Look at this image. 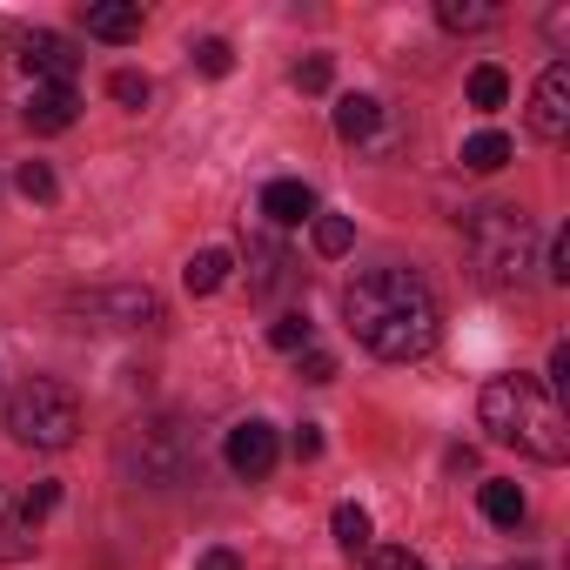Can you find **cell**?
Returning a JSON list of instances; mask_svg holds the SVG:
<instances>
[{"instance_id":"1","label":"cell","mask_w":570,"mask_h":570,"mask_svg":"<svg viewBox=\"0 0 570 570\" xmlns=\"http://www.w3.org/2000/svg\"><path fill=\"white\" fill-rule=\"evenodd\" d=\"M343 316L356 330V343L383 363H423L443 336V309L430 296V282L410 268H370L350 282Z\"/></svg>"},{"instance_id":"2","label":"cell","mask_w":570,"mask_h":570,"mask_svg":"<svg viewBox=\"0 0 570 570\" xmlns=\"http://www.w3.org/2000/svg\"><path fill=\"white\" fill-rule=\"evenodd\" d=\"M476 416L497 443L537 456V463H563L570 456V423L557 410V396L537 383V376H490L483 396H476Z\"/></svg>"},{"instance_id":"3","label":"cell","mask_w":570,"mask_h":570,"mask_svg":"<svg viewBox=\"0 0 570 570\" xmlns=\"http://www.w3.org/2000/svg\"><path fill=\"white\" fill-rule=\"evenodd\" d=\"M463 255H470V275L483 282V289L510 296L537 268V228H530L523 208H503V202L476 208V215H463Z\"/></svg>"},{"instance_id":"4","label":"cell","mask_w":570,"mask_h":570,"mask_svg":"<svg viewBox=\"0 0 570 570\" xmlns=\"http://www.w3.org/2000/svg\"><path fill=\"white\" fill-rule=\"evenodd\" d=\"M195 463H202V450H195V430L181 416H148L121 436V470L141 490H175L195 476Z\"/></svg>"},{"instance_id":"5","label":"cell","mask_w":570,"mask_h":570,"mask_svg":"<svg viewBox=\"0 0 570 570\" xmlns=\"http://www.w3.org/2000/svg\"><path fill=\"white\" fill-rule=\"evenodd\" d=\"M8 436L21 450H68L81 436V403L68 383L55 376H28L14 396H8Z\"/></svg>"},{"instance_id":"6","label":"cell","mask_w":570,"mask_h":570,"mask_svg":"<svg viewBox=\"0 0 570 570\" xmlns=\"http://www.w3.org/2000/svg\"><path fill=\"white\" fill-rule=\"evenodd\" d=\"M68 316H81L88 330H148V323H161V303H155V289L121 282V289H88V296H75Z\"/></svg>"},{"instance_id":"7","label":"cell","mask_w":570,"mask_h":570,"mask_svg":"<svg viewBox=\"0 0 570 570\" xmlns=\"http://www.w3.org/2000/svg\"><path fill=\"white\" fill-rule=\"evenodd\" d=\"M21 68L35 75V88H75V68H81V55H75V41H68V35H48V28H35V35L21 41Z\"/></svg>"},{"instance_id":"8","label":"cell","mask_w":570,"mask_h":570,"mask_svg":"<svg viewBox=\"0 0 570 570\" xmlns=\"http://www.w3.org/2000/svg\"><path fill=\"white\" fill-rule=\"evenodd\" d=\"M530 135L537 141H563L570 135V61H550L537 95H530Z\"/></svg>"},{"instance_id":"9","label":"cell","mask_w":570,"mask_h":570,"mask_svg":"<svg viewBox=\"0 0 570 570\" xmlns=\"http://www.w3.org/2000/svg\"><path fill=\"white\" fill-rule=\"evenodd\" d=\"M222 456H228V470H235V476H248V483H262V476L275 470V456H282V443H275V430H268L262 416H248V423H235V430H228V443H222Z\"/></svg>"},{"instance_id":"10","label":"cell","mask_w":570,"mask_h":570,"mask_svg":"<svg viewBox=\"0 0 570 570\" xmlns=\"http://www.w3.org/2000/svg\"><path fill=\"white\" fill-rule=\"evenodd\" d=\"M282 289H296V255L268 235H248V296H282Z\"/></svg>"},{"instance_id":"11","label":"cell","mask_w":570,"mask_h":570,"mask_svg":"<svg viewBox=\"0 0 570 570\" xmlns=\"http://www.w3.org/2000/svg\"><path fill=\"white\" fill-rule=\"evenodd\" d=\"M262 215H268L275 228H303V222H316V188L296 181V175H282V181L262 188Z\"/></svg>"},{"instance_id":"12","label":"cell","mask_w":570,"mask_h":570,"mask_svg":"<svg viewBox=\"0 0 570 570\" xmlns=\"http://www.w3.org/2000/svg\"><path fill=\"white\" fill-rule=\"evenodd\" d=\"M21 115H28V128H35V135H68V128H75V115H81V95H75V88H35Z\"/></svg>"},{"instance_id":"13","label":"cell","mask_w":570,"mask_h":570,"mask_svg":"<svg viewBox=\"0 0 570 570\" xmlns=\"http://www.w3.org/2000/svg\"><path fill=\"white\" fill-rule=\"evenodd\" d=\"M81 28L95 41H135L141 35V8L135 0H95V8H81Z\"/></svg>"},{"instance_id":"14","label":"cell","mask_w":570,"mask_h":570,"mask_svg":"<svg viewBox=\"0 0 570 570\" xmlns=\"http://www.w3.org/2000/svg\"><path fill=\"white\" fill-rule=\"evenodd\" d=\"M376 121H383V101H376V95H343V101H336V135H343V141H370Z\"/></svg>"},{"instance_id":"15","label":"cell","mask_w":570,"mask_h":570,"mask_svg":"<svg viewBox=\"0 0 570 570\" xmlns=\"http://www.w3.org/2000/svg\"><path fill=\"white\" fill-rule=\"evenodd\" d=\"M228 268H235V255H228V248H202V255H188V268H181L188 296H215L222 282H228Z\"/></svg>"},{"instance_id":"16","label":"cell","mask_w":570,"mask_h":570,"mask_svg":"<svg viewBox=\"0 0 570 570\" xmlns=\"http://www.w3.org/2000/svg\"><path fill=\"white\" fill-rule=\"evenodd\" d=\"M436 21L450 35H483V28H497V8L490 0H436Z\"/></svg>"},{"instance_id":"17","label":"cell","mask_w":570,"mask_h":570,"mask_svg":"<svg viewBox=\"0 0 570 570\" xmlns=\"http://www.w3.org/2000/svg\"><path fill=\"white\" fill-rule=\"evenodd\" d=\"M503 161H510V135L483 128V135H470V141H463V168H476V175H497Z\"/></svg>"},{"instance_id":"18","label":"cell","mask_w":570,"mask_h":570,"mask_svg":"<svg viewBox=\"0 0 570 570\" xmlns=\"http://www.w3.org/2000/svg\"><path fill=\"white\" fill-rule=\"evenodd\" d=\"M483 517L503 523V530H517V523H523V490L503 483V476H490V483H483Z\"/></svg>"},{"instance_id":"19","label":"cell","mask_w":570,"mask_h":570,"mask_svg":"<svg viewBox=\"0 0 570 570\" xmlns=\"http://www.w3.org/2000/svg\"><path fill=\"white\" fill-rule=\"evenodd\" d=\"M330 523H336V543H343L350 557H363V550H370V537H376V523H370V510H363V503H336V517H330Z\"/></svg>"},{"instance_id":"20","label":"cell","mask_w":570,"mask_h":570,"mask_svg":"<svg viewBox=\"0 0 570 570\" xmlns=\"http://www.w3.org/2000/svg\"><path fill=\"white\" fill-rule=\"evenodd\" d=\"M503 101H510V75H503V68H490V61H483V68H476V75H470V108H476V115H497V108H503Z\"/></svg>"},{"instance_id":"21","label":"cell","mask_w":570,"mask_h":570,"mask_svg":"<svg viewBox=\"0 0 570 570\" xmlns=\"http://www.w3.org/2000/svg\"><path fill=\"white\" fill-rule=\"evenodd\" d=\"M35 557V523L21 510H0V563H21Z\"/></svg>"},{"instance_id":"22","label":"cell","mask_w":570,"mask_h":570,"mask_svg":"<svg viewBox=\"0 0 570 570\" xmlns=\"http://www.w3.org/2000/svg\"><path fill=\"white\" fill-rule=\"evenodd\" d=\"M268 343L282 356H303V350H316V323L309 316H282V323H268Z\"/></svg>"},{"instance_id":"23","label":"cell","mask_w":570,"mask_h":570,"mask_svg":"<svg viewBox=\"0 0 570 570\" xmlns=\"http://www.w3.org/2000/svg\"><path fill=\"white\" fill-rule=\"evenodd\" d=\"M309 228H316V255H350V242H356L350 215H316Z\"/></svg>"},{"instance_id":"24","label":"cell","mask_w":570,"mask_h":570,"mask_svg":"<svg viewBox=\"0 0 570 570\" xmlns=\"http://www.w3.org/2000/svg\"><path fill=\"white\" fill-rule=\"evenodd\" d=\"M108 95H115L121 108H148V101H155V81H148V75H135V68H121V75L108 81Z\"/></svg>"},{"instance_id":"25","label":"cell","mask_w":570,"mask_h":570,"mask_svg":"<svg viewBox=\"0 0 570 570\" xmlns=\"http://www.w3.org/2000/svg\"><path fill=\"white\" fill-rule=\"evenodd\" d=\"M14 188H21L28 202H55V168H48V161H21Z\"/></svg>"},{"instance_id":"26","label":"cell","mask_w":570,"mask_h":570,"mask_svg":"<svg viewBox=\"0 0 570 570\" xmlns=\"http://www.w3.org/2000/svg\"><path fill=\"white\" fill-rule=\"evenodd\" d=\"M195 68H202L208 81H222V75L235 68V48H228V41H195Z\"/></svg>"},{"instance_id":"27","label":"cell","mask_w":570,"mask_h":570,"mask_svg":"<svg viewBox=\"0 0 570 570\" xmlns=\"http://www.w3.org/2000/svg\"><path fill=\"white\" fill-rule=\"evenodd\" d=\"M55 503H61V483H28V497L14 503L28 523H41V517H55Z\"/></svg>"},{"instance_id":"28","label":"cell","mask_w":570,"mask_h":570,"mask_svg":"<svg viewBox=\"0 0 570 570\" xmlns=\"http://www.w3.org/2000/svg\"><path fill=\"white\" fill-rule=\"evenodd\" d=\"M336 81V68H330V55H309V61H296V88L303 95H323Z\"/></svg>"},{"instance_id":"29","label":"cell","mask_w":570,"mask_h":570,"mask_svg":"<svg viewBox=\"0 0 570 570\" xmlns=\"http://www.w3.org/2000/svg\"><path fill=\"white\" fill-rule=\"evenodd\" d=\"M296 363H303V383H330V376H336V356H330V350H303Z\"/></svg>"},{"instance_id":"30","label":"cell","mask_w":570,"mask_h":570,"mask_svg":"<svg viewBox=\"0 0 570 570\" xmlns=\"http://www.w3.org/2000/svg\"><path fill=\"white\" fill-rule=\"evenodd\" d=\"M370 570H423V557H416V550H376Z\"/></svg>"},{"instance_id":"31","label":"cell","mask_w":570,"mask_h":570,"mask_svg":"<svg viewBox=\"0 0 570 570\" xmlns=\"http://www.w3.org/2000/svg\"><path fill=\"white\" fill-rule=\"evenodd\" d=\"M550 282H570V228L550 242Z\"/></svg>"},{"instance_id":"32","label":"cell","mask_w":570,"mask_h":570,"mask_svg":"<svg viewBox=\"0 0 570 570\" xmlns=\"http://www.w3.org/2000/svg\"><path fill=\"white\" fill-rule=\"evenodd\" d=\"M296 456H303V463H316V456H323V430H316V423H303V430H296Z\"/></svg>"},{"instance_id":"33","label":"cell","mask_w":570,"mask_h":570,"mask_svg":"<svg viewBox=\"0 0 570 570\" xmlns=\"http://www.w3.org/2000/svg\"><path fill=\"white\" fill-rule=\"evenodd\" d=\"M195 570H242V557L215 543V550H202V557H195Z\"/></svg>"},{"instance_id":"34","label":"cell","mask_w":570,"mask_h":570,"mask_svg":"<svg viewBox=\"0 0 570 570\" xmlns=\"http://www.w3.org/2000/svg\"><path fill=\"white\" fill-rule=\"evenodd\" d=\"M550 383H570V343L550 350Z\"/></svg>"}]
</instances>
